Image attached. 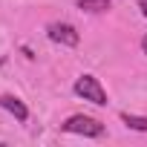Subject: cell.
<instances>
[{
    "instance_id": "cell-8",
    "label": "cell",
    "mask_w": 147,
    "mask_h": 147,
    "mask_svg": "<svg viewBox=\"0 0 147 147\" xmlns=\"http://www.w3.org/2000/svg\"><path fill=\"white\" fill-rule=\"evenodd\" d=\"M141 52H144V55H147V35H144V38H141Z\"/></svg>"
},
{
    "instance_id": "cell-7",
    "label": "cell",
    "mask_w": 147,
    "mask_h": 147,
    "mask_svg": "<svg viewBox=\"0 0 147 147\" xmlns=\"http://www.w3.org/2000/svg\"><path fill=\"white\" fill-rule=\"evenodd\" d=\"M138 9H141V15L147 18V0H138Z\"/></svg>"
},
{
    "instance_id": "cell-2",
    "label": "cell",
    "mask_w": 147,
    "mask_h": 147,
    "mask_svg": "<svg viewBox=\"0 0 147 147\" xmlns=\"http://www.w3.org/2000/svg\"><path fill=\"white\" fill-rule=\"evenodd\" d=\"M72 90H75V95H81L84 101H90L95 107H107V90L101 87V81L95 75H81Z\"/></svg>"
},
{
    "instance_id": "cell-1",
    "label": "cell",
    "mask_w": 147,
    "mask_h": 147,
    "mask_svg": "<svg viewBox=\"0 0 147 147\" xmlns=\"http://www.w3.org/2000/svg\"><path fill=\"white\" fill-rule=\"evenodd\" d=\"M63 133H72V136H87V138H98L104 136V124L98 118H90V115H69L63 124H61Z\"/></svg>"
},
{
    "instance_id": "cell-6",
    "label": "cell",
    "mask_w": 147,
    "mask_h": 147,
    "mask_svg": "<svg viewBox=\"0 0 147 147\" xmlns=\"http://www.w3.org/2000/svg\"><path fill=\"white\" fill-rule=\"evenodd\" d=\"M121 121L130 127V130H138V133H147V118L144 115H133V113H121Z\"/></svg>"
},
{
    "instance_id": "cell-3",
    "label": "cell",
    "mask_w": 147,
    "mask_h": 147,
    "mask_svg": "<svg viewBox=\"0 0 147 147\" xmlns=\"http://www.w3.org/2000/svg\"><path fill=\"white\" fill-rule=\"evenodd\" d=\"M46 35H49V40H55L61 46H78V40H81L78 29L72 23H49L46 26Z\"/></svg>"
},
{
    "instance_id": "cell-5",
    "label": "cell",
    "mask_w": 147,
    "mask_h": 147,
    "mask_svg": "<svg viewBox=\"0 0 147 147\" xmlns=\"http://www.w3.org/2000/svg\"><path fill=\"white\" fill-rule=\"evenodd\" d=\"M78 9L98 15V12H107V9H110V0H78Z\"/></svg>"
},
{
    "instance_id": "cell-4",
    "label": "cell",
    "mask_w": 147,
    "mask_h": 147,
    "mask_svg": "<svg viewBox=\"0 0 147 147\" xmlns=\"http://www.w3.org/2000/svg\"><path fill=\"white\" fill-rule=\"evenodd\" d=\"M0 107H3V110H9L18 121H26V118H29L26 104H23L20 98H15V95H0Z\"/></svg>"
}]
</instances>
